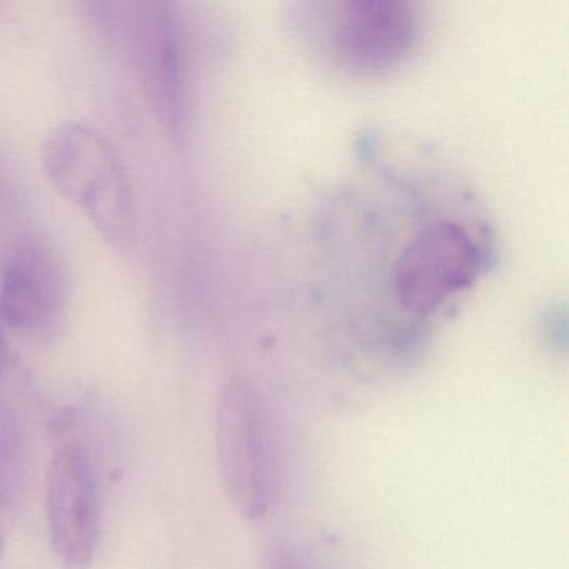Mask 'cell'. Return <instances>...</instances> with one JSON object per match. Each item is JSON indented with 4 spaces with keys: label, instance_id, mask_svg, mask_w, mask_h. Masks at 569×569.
Masks as SVG:
<instances>
[{
    "label": "cell",
    "instance_id": "obj_10",
    "mask_svg": "<svg viewBox=\"0 0 569 569\" xmlns=\"http://www.w3.org/2000/svg\"><path fill=\"white\" fill-rule=\"evenodd\" d=\"M0 551H2V539H0Z\"/></svg>",
    "mask_w": 569,
    "mask_h": 569
},
{
    "label": "cell",
    "instance_id": "obj_5",
    "mask_svg": "<svg viewBox=\"0 0 569 569\" xmlns=\"http://www.w3.org/2000/svg\"><path fill=\"white\" fill-rule=\"evenodd\" d=\"M46 518L56 555L68 568L88 569L99 542V498L91 461L76 446L49 462Z\"/></svg>",
    "mask_w": 569,
    "mask_h": 569
},
{
    "label": "cell",
    "instance_id": "obj_1",
    "mask_svg": "<svg viewBox=\"0 0 569 569\" xmlns=\"http://www.w3.org/2000/svg\"><path fill=\"white\" fill-rule=\"evenodd\" d=\"M42 164L56 191L84 209L99 234L118 249L134 241L131 192L121 159L91 126L66 122L49 134Z\"/></svg>",
    "mask_w": 569,
    "mask_h": 569
},
{
    "label": "cell",
    "instance_id": "obj_3",
    "mask_svg": "<svg viewBox=\"0 0 569 569\" xmlns=\"http://www.w3.org/2000/svg\"><path fill=\"white\" fill-rule=\"evenodd\" d=\"M481 264V252L462 226L435 222L406 246L396 262L399 305L412 315H432L475 282Z\"/></svg>",
    "mask_w": 569,
    "mask_h": 569
},
{
    "label": "cell",
    "instance_id": "obj_2",
    "mask_svg": "<svg viewBox=\"0 0 569 569\" xmlns=\"http://www.w3.org/2000/svg\"><path fill=\"white\" fill-rule=\"evenodd\" d=\"M271 412L248 379L226 382L216 409V452L226 495L248 519L268 515L274 501L276 448Z\"/></svg>",
    "mask_w": 569,
    "mask_h": 569
},
{
    "label": "cell",
    "instance_id": "obj_8",
    "mask_svg": "<svg viewBox=\"0 0 569 569\" xmlns=\"http://www.w3.org/2000/svg\"><path fill=\"white\" fill-rule=\"evenodd\" d=\"M268 569H309V566L289 549L274 548L269 552Z\"/></svg>",
    "mask_w": 569,
    "mask_h": 569
},
{
    "label": "cell",
    "instance_id": "obj_9",
    "mask_svg": "<svg viewBox=\"0 0 569 569\" xmlns=\"http://www.w3.org/2000/svg\"><path fill=\"white\" fill-rule=\"evenodd\" d=\"M8 341H6L4 332L0 328V381L4 375L6 365H8Z\"/></svg>",
    "mask_w": 569,
    "mask_h": 569
},
{
    "label": "cell",
    "instance_id": "obj_7",
    "mask_svg": "<svg viewBox=\"0 0 569 569\" xmlns=\"http://www.w3.org/2000/svg\"><path fill=\"white\" fill-rule=\"evenodd\" d=\"M141 69L152 108L176 131L184 112V64L178 18L169 4L152 6L146 19Z\"/></svg>",
    "mask_w": 569,
    "mask_h": 569
},
{
    "label": "cell",
    "instance_id": "obj_6",
    "mask_svg": "<svg viewBox=\"0 0 569 569\" xmlns=\"http://www.w3.org/2000/svg\"><path fill=\"white\" fill-rule=\"evenodd\" d=\"M64 269L39 239L21 242L0 278V322L22 332L51 326L64 305Z\"/></svg>",
    "mask_w": 569,
    "mask_h": 569
},
{
    "label": "cell",
    "instance_id": "obj_4",
    "mask_svg": "<svg viewBox=\"0 0 569 569\" xmlns=\"http://www.w3.org/2000/svg\"><path fill=\"white\" fill-rule=\"evenodd\" d=\"M415 6L396 0H355L336 8L332 48L358 74H381L401 64L418 42Z\"/></svg>",
    "mask_w": 569,
    "mask_h": 569
}]
</instances>
